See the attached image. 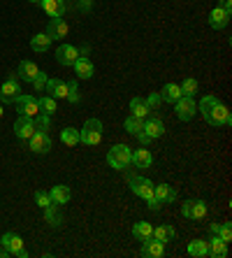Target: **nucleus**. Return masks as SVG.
Returning a JSON list of instances; mask_svg holds the SVG:
<instances>
[{
	"label": "nucleus",
	"mask_w": 232,
	"mask_h": 258,
	"mask_svg": "<svg viewBox=\"0 0 232 258\" xmlns=\"http://www.w3.org/2000/svg\"><path fill=\"white\" fill-rule=\"evenodd\" d=\"M200 112H202L204 121L211 123V126H230L232 123L230 109L216 96H204L202 100H200Z\"/></svg>",
	"instance_id": "1"
},
{
	"label": "nucleus",
	"mask_w": 232,
	"mask_h": 258,
	"mask_svg": "<svg viewBox=\"0 0 232 258\" xmlns=\"http://www.w3.org/2000/svg\"><path fill=\"white\" fill-rule=\"evenodd\" d=\"M207 244H209L207 256H211V258H225L227 256V242H223L218 235H214L211 240H207Z\"/></svg>",
	"instance_id": "21"
},
{
	"label": "nucleus",
	"mask_w": 232,
	"mask_h": 258,
	"mask_svg": "<svg viewBox=\"0 0 232 258\" xmlns=\"http://www.w3.org/2000/svg\"><path fill=\"white\" fill-rule=\"evenodd\" d=\"M151 235H153V226L146 221H139L132 226V237H135L137 242H144V240H149Z\"/></svg>",
	"instance_id": "25"
},
{
	"label": "nucleus",
	"mask_w": 232,
	"mask_h": 258,
	"mask_svg": "<svg viewBox=\"0 0 232 258\" xmlns=\"http://www.w3.org/2000/svg\"><path fill=\"white\" fill-rule=\"evenodd\" d=\"M102 140V121L100 119H89L79 131V142L86 147H96Z\"/></svg>",
	"instance_id": "2"
},
{
	"label": "nucleus",
	"mask_w": 232,
	"mask_h": 258,
	"mask_svg": "<svg viewBox=\"0 0 232 258\" xmlns=\"http://www.w3.org/2000/svg\"><path fill=\"white\" fill-rule=\"evenodd\" d=\"M220 10H225L227 14L232 12V0H223V3H220Z\"/></svg>",
	"instance_id": "44"
},
{
	"label": "nucleus",
	"mask_w": 232,
	"mask_h": 258,
	"mask_svg": "<svg viewBox=\"0 0 232 258\" xmlns=\"http://www.w3.org/2000/svg\"><path fill=\"white\" fill-rule=\"evenodd\" d=\"M33 123H35V131H49V126H51V116L44 114V112H40V114L33 119Z\"/></svg>",
	"instance_id": "36"
},
{
	"label": "nucleus",
	"mask_w": 232,
	"mask_h": 258,
	"mask_svg": "<svg viewBox=\"0 0 232 258\" xmlns=\"http://www.w3.org/2000/svg\"><path fill=\"white\" fill-rule=\"evenodd\" d=\"M47 72H37V75H35V79H33V82H30V84H33V89H35V91H44V86H47Z\"/></svg>",
	"instance_id": "37"
},
{
	"label": "nucleus",
	"mask_w": 232,
	"mask_h": 258,
	"mask_svg": "<svg viewBox=\"0 0 232 258\" xmlns=\"http://www.w3.org/2000/svg\"><path fill=\"white\" fill-rule=\"evenodd\" d=\"M130 156H132V151L128 144H114L107 154V163L114 170H125L130 165Z\"/></svg>",
	"instance_id": "3"
},
{
	"label": "nucleus",
	"mask_w": 232,
	"mask_h": 258,
	"mask_svg": "<svg viewBox=\"0 0 232 258\" xmlns=\"http://www.w3.org/2000/svg\"><path fill=\"white\" fill-rule=\"evenodd\" d=\"M14 102H17V109L21 116H28V119H35L37 114H40V100H37L35 96H17L14 98Z\"/></svg>",
	"instance_id": "5"
},
{
	"label": "nucleus",
	"mask_w": 232,
	"mask_h": 258,
	"mask_svg": "<svg viewBox=\"0 0 232 258\" xmlns=\"http://www.w3.org/2000/svg\"><path fill=\"white\" fill-rule=\"evenodd\" d=\"M144 131V119H139V116H128L125 119V133H130V135H137V133Z\"/></svg>",
	"instance_id": "34"
},
{
	"label": "nucleus",
	"mask_w": 232,
	"mask_h": 258,
	"mask_svg": "<svg viewBox=\"0 0 232 258\" xmlns=\"http://www.w3.org/2000/svg\"><path fill=\"white\" fill-rule=\"evenodd\" d=\"M17 256H19V258H28V251H26V249H21V251L17 253Z\"/></svg>",
	"instance_id": "48"
},
{
	"label": "nucleus",
	"mask_w": 232,
	"mask_h": 258,
	"mask_svg": "<svg viewBox=\"0 0 232 258\" xmlns=\"http://www.w3.org/2000/svg\"><path fill=\"white\" fill-rule=\"evenodd\" d=\"M40 7L51 19H60L63 14H65V10H67L65 0H40Z\"/></svg>",
	"instance_id": "13"
},
{
	"label": "nucleus",
	"mask_w": 232,
	"mask_h": 258,
	"mask_svg": "<svg viewBox=\"0 0 232 258\" xmlns=\"http://www.w3.org/2000/svg\"><path fill=\"white\" fill-rule=\"evenodd\" d=\"M144 133H146L151 140H158L163 133H165V123H163L158 116H151V119L144 121Z\"/></svg>",
	"instance_id": "20"
},
{
	"label": "nucleus",
	"mask_w": 232,
	"mask_h": 258,
	"mask_svg": "<svg viewBox=\"0 0 232 258\" xmlns=\"http://www.w3.org/2000/svg\"><path fill=\"white\" fill-rule=\"evenodd\" d=\"M179 98H181V89H179V84H165L161 91V100L163 102H177Z\"/></svg>",
	"instance_id": "31"
},
{
	"label": "nucleus",
	"mask_w": 232,
	"mask_h": 258,
	"mask_svg": "<svg viewBox=\"0 0 232 258\" xmlns=\"http://www.w3.org/2000/svg\"><path fill=\"white\" fill-rule=\"evenodd\" d=\"M67 33H70V26L63 19H51L47 24V35L51 40H63V37H67Z\"/></svg>",
	"instance_id": "12"
},
{
	"label": "nucleus",
	"mask_w": 232,
	"mask_h": 258,
	"mask_svg": "<svg viewBox=\"0 0 232 258\" xmlns=\"http://www.w3.org/2000/svg\"><path fill=\"white\" fill-rule=\"evenodd\" d=\"M177 107H174V112H177V116L181 121H191L193 116L197 114V102L195 98H188V96H181L177 102H174Z\"/></svg>",
	"instance_id": "7"
},
{
	"label": "nucleus",
	"mask_w": 232,
	"mask_h": 258,
	"mask_svg": "<svg viewBox=\"0 0 232 258\" xmlns=\"http://www.w3.org/2000/svg\"><path fill=\"white\" fill-rule=\"evenodd\" d=\"M218 228H220V223H211V226H209V230H211V233H218Z\"/></svg>",
	"instance_id": "46"
},
{
	"label": "nucleus",
	"mask_w": 232,
	"mask_h": 258,
	"mask_svg": "<svg viewBox=\"0 0 232 258\" xmlns=\"http://www.w3.org/2000/svg\"><path fill=\"white\" fill-rule=\"evenodd\" d=\"M74 75H77L79 79H91L93 77V72H96V68H93V63H91L89 58H84V56H79L77 60H74Z\"/></svg>",
	"instance_id": "19"
},
{
	"label": "nucleus",
	"mask_w": 232,
	"mask_h": 258,
	"mask_svg": "<svg viewBox=\"0 0 232 258\" xmlns=\"http://www.w3.org/2000/svg\"><path fill=\"white\" fill-rule=\"evenodd\" d=\"M128 184H130V191L135 193V196H139L142 200H153L156 196H153V188H156V184L151 179H146V177H128Z\"/></svg>",
	"instance_id": "4"
},
{
	"label": "nucleus",
	"mask_w": 232,
	"mask_h": 258,
	"mask_svg": "<svg viewBox=\"0 0 232 258\" xmlns=\"http://www.w3.org/2000/svg\"><path fill=\"white\" fill-rule=\"evenodd\" d=\"M33 133H35V123H33V119H28V116H19V119L14 121V135H17L19 140H30Z\"/></svg>",
	"instance_id": "11"
},
{
	"label": "nucleus",
	"mask_w": 232,
	"mask_h": 258,
	"mask_svg": "<svg viewBox=\"0 0 232 258\" xmlns=\"http://www.w3.org/2000/svg\"><path fill=\"white\" fill-rule=\"evenodd\" d=\"M35 203L40 205L42 210H44V207H49V205H51V196H49L47 191H35Z\"/></svg>",
	"instance_id": "39"
},
{
	"label": "nucleus",
	"mask_w": 232,
	"mask_h": 258,
	"mask_svg": "<svg viewBox=\"0 0 232 258\" xmlns=\"http://www.w3.org/2000/svg\"><path fill=\"white\" fill-rule=\"evenodd\" d=\"M223 242H232V228H230V223H220V228L218 233H216Z\"/></svg>",
	"instance_id": "40"
},
{
	"label": "nucleus",
	"mask_w": 232,
	"mask_h": 258,
	"mask_svg": "<svg viewBox=\"0 0 232 258\" xmlns=\"http://www.w3.org/2000/svg\"><path fill=\"white\" fill-rule=\"evenodd\" d=\"M91 7H93V0H79V10H82V12L91 10Z\"/></svg>",
	"instance_id": "43"
},
{
	"label": "nucleus",
	"mask_w": 232,
	"mask_h": 258,
	"mask_svg": "<svg viewBox=\"0 0 232 258\" xmlns=\"http://www.w3.org/2000/svg\"><path fill=\"white\" fill-rule=\"evenodd\" d=\"M207 253H209L207 240H193V242H188V256L202 258V256H207Z\"/></svg>",
	"instance_id": "28"
},
{
	"label": "nucleus",
	"mask_w": 232,
	"mask_h": 258,
	"mask_svg": "<svg viewBox=\"0 0 232 258\" xmlns=\"http://www.w3.org/2000/svg\"><path fill=\"white\" fill-rule=\"evenodd\" d=\"M0 258H10V251H7L5 246H0Z\"/></svg>",
	"instance_id": "47"
},
{
	"label": "nucleus",
	"mask_w": 232,
	"mask_h": 258,
	"mask_svg": "<svg viewBox=\"0 0 232 258\" xmlns=\"http://www.w3.org/2000/svg\"><path fill=\"white\" fill-rule=\"evenodd\" d=\"M28 3H33V5H40V0H28Z\"/></svg>",
	"instance_id": "49"
},
{
	"label": "nucleus",
	"mask_w": 232,
	"mask_h": 258,
	"mask_svg": "<svg viewBox=\"0 0 232 258\" xmlns=\"http://www.w3.org/2000/svg\"><path fill=\"white\" fill-rule=\"evenodd\" d=\"M51 203H56V205H67L70 203V186H63V184H58V186H54L51 188Z\"/></svg>",
	"instance_id": "26"
},
{
	"label": "nucleus",
	"mask_w": 232,
	"mask_h": 258,
	"mask_svg": "<svg viewBox=\"0 0 232 258\" xmlns=\"http://www.w3.org/2000/svg\"><path fill=\"white\" fill-rule=\"evenodd\" d=\"M151 237H156V240H161L165 244V242H172L177 237V230H174V226H158V228H153Z\"/></svg>",
	"instance_id": "29"
},
{
	"label": "nucleus",
	"mask_w": 232,
	"mask_h": 258,
	"mask_svg": "<svg viewBox=\"0 0 232 258\" xmlns=\"http://www.w3.org/2000/svg\"><path fill=\"white\" fill-rule=\"evenodd\" d=\"M40 100V109L44 112V114H54L56 112V98H51V96H42V98H37Z\"/></svg>",
	"instance_id": "35"
},
{
	"label": "nucleus",
	"mask_w": 232,
	"mask_h": 258,
	"mask_svg": "<svg viewBox=\"0 0 232 258\" xmlns=\"http://www.w3.org/2000/svg\"><path fill=\"white\" fill-rule=\"evenodd\" d=\"M37 72H40V68H37L33 60H21V63H19V68H17L19 79H24V82H33Z\"/></svg>",
	"instance_id": "22"
},
{
	"label": "nucleus",
	"mask_w": 232,
	"mask_h": 258,
	"mask_svg": "<svg viewBox=\"0 0 232 258\" xmlns=\"http://www.w3.org/2000/svg\"><path fill=\"white\" fill-rule=\"evenodd\" d=\"M89 54H91V47H86V44H84V47H79V56L89 58Z\"/></svg>",
	"instance_id": "45"
},
{
	"label": "nucleus",
	"mask_w": 232,
	"mask_h": 258,
	"mask_svg": "<svg viewBox=\"0 0 232 258\" xmlns=\"http://www.w3.org/2000/svg\"><path fill=\"white\" fill-rule=\"evenodd\" d=\"M227 24H230V14H227L225 10L214 7V10L209 12V26H211L214 30H223Z\"/></svg>",
	"instance_id": "17"
},
{
	"label": "nucleus",
	"mask_w": 232,
	"mask_h": 258,
	"mask_svg": "<svg viewBox=\"0 0 232 258\" xmlns=\"http://www.w3.org/2000/svg\"><path fill=\"white\" fill-rule=\"evenodd\" d=\"M67 100L74 102V105L82 100V96H79V89H77V82H70V84H67Z\"/></svg>",
	"instance_id": "38"
},
{
	"label": "nucleus",
	"mask_w": 232,
	"mask_h": 258,
	"mask_svg": "<svg viewBox=\"0 0 232 258\" xmlns=\"http://www.w3.org/2000/svg\"><path fill=\"white\" fill-rule=\"evenodd\" d=\"M135 138L139 140V144H142V147H146V144H151V142H153V140H151V138H149V135H146V133H144V131H142V133H137Z\"/></svg>",
	"instance_id": "42"
},
{
	"label": "nucleus",
	"mask_w": 232,
	"mask_h": 258,
	"mask_svg": "<svg viewBox=\"0 0 232 258\" xmlns=\"http://www.w3.org/2000/svg\"><path fill=\"white\" fill-rule=\"evenodd\" d=\"M60 205H49V207H44V219H47L49 226H54V228H58L60 223H63V214L58 212Z\"/></svg>",
	"instance_id": "27"
},
{
	"label": "nucleus",
	"mask_w": 232,
	"mask_h": 258,
	"mask_svg": "<svg viewBox=\"0 0 232 258\" xmlns=\"http://www.w3.org/2000/svg\"><path fill=\"white\" fill-rule=\"evenodd\" d=\"M130 112H132V116H139V119H146V116L151 114V109L146 107L144 98H132L130 100Z\"/></svg>",
	"instance_id": "30"
},
{
	"label": "nucleus",
	"mask_w": 232,
	"mask_h": 258,
	"mask_svg": "<svg viewBox=\"0 0 232 258\" xmlns=\"http://www.w3.org/2000/svg\"><path fill=\"white\" fill-rule=\"evenodd\" d=\"M17 96H21V86H19V79L10 75L0 86V98H3V102H14Z\"/></svg>",
	"instance_id": "8"
},
{
	"label": "nucleus",
	"mask_w": 232,
	"mask_h": 258,
	"mask_svg": "<svg viewBox=\"0 0 232 258\" xmlns=\"http://www.w3.org/2000/svg\"><path fill=\"white\" fill-rule=\"evenodd\" d=\"M130 163H132V165H137V168H149L151 163H153V156H151V151L146 149V147H142V149L132 151Z\"/></svg>",
	"instance_id": "23"
},
{
	"label": "nucleus",
	"mask_w": 232,
	"mask_h": 258,
	"mask_svg": "<svg viewBox=\"0 0 232 258\" xmlns=\"http://www.w3.org/2000/svg\"><path fill=\"white\" fill-rule=\"evenodd\" d=\"M79 58V49L77 47H72V44H60L58 51H56V60H58L60 66H74V60Z\"/></svg>",
	"instance_id": "10"
},
{
	"label": "nucleus",
	"mask_w": 232,
	"mask_h": 258,
	"mask_svg": "<svg viewBox=\"0 0 232 258\" xmlns=\"http://www.w3.org/2000/svg\"><path fill=\"white\" fill-rule=\"evenodd\" d=\"M60 142L65 144V147H74L79 144V131L77 128H65V131H60Z\"/></svg>",
	"instance_id": "32"
},
{
	"label": "nucleus",
	"mask_w": 232,
	"mask_h": 258,
	"mask_svg": "<svg viewBox=\"0 0 232 258\" xmlns=\"http://www.w3.org/2000/svg\"><path fill=\"white\" fill-rule=\"evenodd\" d=\"M165 253V244L161 240H156V237H149V240L142 242V256L146 258H161Z\"/></svg>",
	"instance_id": "14"
},
{
	"label": "nucleus",
	"mask_w": 232,
	"mask_h": 258,
	"mask_svg": "<svg viewBox=\"0 0 232 258\" xmlns=\"http://www.w3.org/2000/svg\"><path fill=\"white\" fill-rule=\"evenodd\" d=\"M179 89H181V96L195 98V96H197V91H200V84H197V79L188 77V79H184V84L179 86Z\"/></svg>",
	"instance_id": "33"
},
{
	"label": "nucleus",
	"mask_w": 232,
	"mask_h": 258,
	"mask_svg": "<svg viewBox=\"0 0 232 258\" xmlns=\"http://www.w3.org/2000/svg\"><path fill=\"white\" fill-rule=\"evenodd\" d=\"M51 42H54V40H51L47 33H40V35H33V37H30V47H33V51H37V54H44V51H49Z\"/></svg>",
	"instance_id": "24"
},
{
	"label": "nucleus",
	"mask_w": 232,
	"mask_h": 258,
	"mask_svg": "<svg viewBox=\"0 0 232 258\" xmlns=\"http://www.w3.org/2000/svg\"><path fill=\"white\" fill-rule=\"evenodd\" d=\"M153 196H156V200H158L161 205H170V203L177 200V191H174L170 184H158V186L153 188Z\"/></svg>",
	"instance_id": "18"
},
{
	"label": "nucleus",
	"mask_w": 232,
	"mask_h": 258,
	"mask_svg": "<svg viewBox=\"0 0 232 258\" xmlns=\"http://www.w3.org/2000/svg\"><path fill=\"white\" fill-rule=\"evenodd\" d=\"M181 214L186 219H191V221H200L207 216V203L204 200H186L181 205Z\"/></svg>",
	"instance_id": "6"
},
{
	"label": "nucleus",
	"mask_w": 232,
	"mask_h": 258,
	"mask_svg": "<svg viewBox=\"0 0 232 258\" xmlns=\"http://www.w3.org/2000/svg\"><path fill=\"white\" fill-rule=\"evenodd\" d=\"M144 102H146V107H149L151 112H156V109L161 107V102H163V100H161V93H151V96L146 98Z\"/></svg>",
	"instance_id": "41"
},
{
	"label": "nucleus",
	"mask_w": 232,
	"mask_h": 258,
	"mask_svg": "<svg viewBox=\"0 0 232 258\" xmlns=\"http://www.w3.org/2000/svg\"><path fill=\"white\" fill-rule=\"evenodd\" d=\"M44 91H47L51 98H67V82H63V79H56V77H51V79H47V86H44Z\"/></svg>",
	"instance_id": "16"
},
{
	"label": "nucleus",
	"mask_w": 232,
	"mask_h": 258,
	"mask_svg": "<svg viewBox=\"0 0 232 258\" xmlns=\"http://www.w3.org/2000/svg\"><path fill=\"white\" fill-rule=\"evenodd\" d=\"M3 114H5V112H3V105H0V116H3Z\"/></svg>",
	"instance_id": "50"
},
{
	"label": "nucleus",
	"mask_w": 232,
	"mask_h": 258,
	"mask_svg": "<svg viewBox=\"0 0 232 258\" xmlns=\"http://www.w3.org/2000/svg\"><path fill=\"white\" fill-rule=\"evenodd\" d=\"M30 149L35 154H49L51 151V138L44 131H35L30 135Z\"/></svg>",
	"instance_id": "9"
},
{
	"label": "nucleus",
	"mask_w": 232,
	"mask_h": 258,
	"mask_svg": "<svg viewBox=\"0 0 232 258\" xmlns=\"http://www.w3.org/2000/svg\"><path fill=\"white\" fill-rule=\"evenodd\" d=\"M0 244L10 251V256H17V253L24 249V240H21V235H17V233H5L0 237Z\"/></svg>",
	"instance_id": "15"
}]
</instances>
